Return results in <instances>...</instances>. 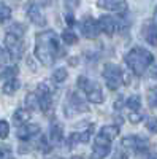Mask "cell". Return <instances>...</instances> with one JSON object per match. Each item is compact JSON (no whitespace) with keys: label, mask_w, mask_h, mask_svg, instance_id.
<instances>
[{"label":"cell","mask_w":157,"mask_h":159,"mask_svg":"<svg viewBox=\"0 0 157 159\" xmlns=\"http://www.w3.org/2000/svg\"><path fill=\"white\" fill-rule=\"evenodd\" d=\"M29 118H30L29 110H25V108H18V110L15 111V115H13V123H15L18 127H21V126L29 124Z\"/></svg>","instance_id":"18"},{"label":"cell","mask_w":157,"mask_h":159,"mask_svg":"<svg viewBox=\"0 0 157 159\" xmlns=\"http://www.w3.org/2000/svg\"><path fill=\"white\" fill-rule=\"evenodd\" d=\"M5 45H7V51L11 59L19 61L24 54V42L22 37H18L15 34H7L5 37Z\"/></svg>","instance_id":"5"},{"label":"cell","mask_w":157,"mask_h":159,"mask_svg":"<svg viewBox=\"0 0 157 159\" xmlns=\"http://www.w3.org/2000/svg\"><path fill=\"white\" fill-rule=\"evenodd\" d=\"M35 96L38 100V105H40V110L46 115H49L51 108H52V94H51V89L48 88V84L41 83L38 84L37 91H35Z\"/></svg>","instance_id":"6"},{"label":"cell","mask_w":157,"mask_h":159,"mask_svg":"<svg viewBox=\"0 0 157 159\" xmlns=\"http://www.w3.org/2000/svg\"><path fill=\"white\" fill-rule=\"evenodd\" d=\"M140 119H141V113H138V111H132V113H130V121H132V123L137 124Z\"/></svg>","instance_id":"32"},{"label":"cell","mask_w":157,"mask_h":159,"mask_svg":"<svg viewBox=\"0 0 157 159\" xmlns=\"http://www.w3.org/2000/svg\"><path fill=\"white\" fill-rule=\"evenodd\" d=\"M10 18H11V8H10L8 5H5V3L0 2V25L5 24Z\"/></svg>","instance_id":"23"},{"label":"cell","mask_w":157,"mask_h":159,"mask_svg":"<svg viewBox=\"0 0 157 159\" xmlns=\"http://www.w3.org/2000/svg\"><path fill=\"white\" fill-rule=\"evenodd\" d=\"M25 13H27L29 19L35 25H41V27H43V25L46 24V19H45L43 13H41L40 7L37 5L35 0H29V2H27V5H25Z\"/></svg>","instance_id":"8"},{"label":"cell","mask_w":157,"mask_h":159,"mask_svg":"<svg viewBox=\"0 0 157 159\" xmlns=\"http://www.w3.org/2000/svg\"><path fill=\"white\" fill-rule=\"evenodd\" d=\"M122 145L125 148H130L137 153H145L148 150V140L143 139V137H138V135H129L122 140Z\"/></svg>","instance_id":"10"},{"label":"cell","mask_w":157,"mask_h":159,"mask_svg":"<svg viewBox=\"0 0 157 159\" xmlns=\"http://www.w3.org/2000/svg\"><path fill=\"white\" fill-rule=\"evenodd\" d=\"M149 75H151L152 78H157V65H154V67L149 70Z\"/></svg>","instance_id":"34"},{"label":"cell","mask_w":157,"mask_h":159,"mask_svg":"<svg viewBox=\"0 0 157 159\" xmlns=\"http://www.w3.org/2000/svg\"><path fill=\"white\" fill-rule=\"evenodd\" d=\"M25 107H27L25 110H40V105H38L35 92H30V94L25 96Z\"/></svg>","instance_id":"21"},{"label":"cell","mask_w":157,"mask_h":159,"mask_svg":"<svg viewBox=\"0 0 157 159\" xmlns=\"http://www.w3.org/2000/svg\"><path fill=\"white\" fill-rule=\"evenodd\" d=\"M19 88H21V83H19V80H18V78H11V80H8V81H5L3 86H2L3 92H5V94H8V96L15 94V92H16Z\"/></svg>","instance_id":"20"},{"label":"cell","mask_w":157,"mask_h":159,"mask_svg":"<svg viewBox=\"0 0 157 159\" xmlns=\"http://www.w3.org/2000/svg\"><path fill=\"white\" fill-rule=\"evenodd\" d=\"M49 140H51V145H59V143L63 142V129H62L60 124H57V123H52L51 124Z\"/></svg>","instance_id":"17"},{"label":"cell","mask_w":157,"mask_h":159,"mask_svg":"<svg viewBox=\"0 0 157 159\" xmlns=\"http://www.w3.org/2000/svg\"><path fill=\"white\" fill-rule=\"evenodd\" d=\"M98 134L103 135L105 139H108L110 142H113L117 135H119V127H117V126H103Z\"/></svg>","instance_id":"19"},{"label":"cell","mask_w":157,"mask_h":159,"mask_svg":"<svg viewBox=\"0 0 157 159\" xmlns=\"http://www.w3.org/2000/svg\"><path fill=\"white\" fill-rule=\"evenodd\" d=\"M72 159H83V156H73Z\"/></svg>","instance_id":"37"},{"label":"cell","mask_w":157,"mask_h":159,"mask_svg":"<svg viewBox=\"0 0 157 159\" xmlns=\"http://www.w3.org/2000/svg\"><path fill=\"white\" fill-rule=\"evenodd\" d=\"M59 52V40L54 30H43L35 35V57L46 67L54 64Z\"/></svg>","instance_id":"1"},{"label":"cell","mask_w":157,"mask_h":159,"mask_svg":"<svg viewBox=\"0 0 157 159\" xmlns=\"http://www.w3.org/2000/svg\"><path fill=\"white\" fill-rule=\"evenodd\" d=\"M111 151V142L103 135H97L94 140V148L90 153V159H105Z\"/></svg>","instance_id":"7"},{"label":"cell","mask_w":157,"mask_h":159,"mask_svg":"<svg viewBox=\"0 0 157 159\" xmlns=\"http://www.w3.org/2000/svg\"><path fill=\"white\" fill-rule=\"evenodd\" d=\"M81 30H83V35L89 40H92V38H97L100 35V25H98V21L95 18H86L81 24Z\"/></svg>","instance_id":"9"},{"label":"cell","mask_w":157,"mask_h":159,"mask_svg":"<svg viewBox=\"0 0 157 159\" xmlns=\"http://www.w3.org/2000/svg\"><path fill=\"white\" fill-rule=\"evenodd\" d=\"M92 134H94V124H90L86 130H83V132H75V134H72V135L68 137L67 143H68L70 148H73L75 145H78V143H87V142L90 140V137H92Z\"/></svg>","instance_id":"11"},{"label":"cell","mask_w":157,"mask_h":159,"mask_svg":"<svg viewBox=\"0 0 157 159\" xmlns=\"http://www.w3.org/2000/svg\"><path fill=\"white\" fill-rule=\"evenodd\" d=\"M67 22H68L70 25H73V24H75V19H73V15H67Z\"/></svg>","instance_id":"35"},{"label":"cell","mask_w":157,"mask_h":159,"mask_svg":"<svg viewBox=\"0 0 157 159\" xmlns=\"http://www.w3.org/2000/svg\"><path fill=\"white\" fill-rule=\"evenodd\" d=\"M62 38H63V42L67 43V45H75L78 42V35L72 30V29H67V30H63L62 34Z\"/></svg>","instance_id":"25"},{"label":"cell","mask_w":157,"mask_h":159,"mask_svg":"<svg viewBox=\"0 0 157 159\" xmlns=\"http://www.w3.org/2000/svg\"><path fill=\"white\" fill-rule=\"evenodd\" d=\"M125 105H127V108H129L130 111H138L140 107H141V99H140V96L129 97L127 102H125Z\"/></svg>","instance_id":"22"},{"label":"cell","mask_w":157,"mask_h":159,"mask_svg":"<svg viewBox=\"0 0 157 159\" xmlns=\"http://www.w3.org/2000/svg\"><path fill=\"white\" fill-rule=\"evenodd\" d=\"M98 25H100V30L105 32L107 35H110V37L117 30V21H116L113 16H108V15L100 16V19H98Z\"/></svg>","instance_id":"14"},{"label":"cell","mask_w":157,"mask_h":159,"mask_svg":"<svg viewBox=\"0 0 157 159\" xmlns=\"http://www.w3.org/2000/svg\"><path fill=\"white\" fill-rule=\"evenodd\" d=\"M0 159H15L13 157V150L8 145H0Z\"/></svg>","instance_id":"28"},{"label":"cell","mask_w":157,"mask_h":159,"mask_svg":"<svg viewBox=\"0 0 157 159\" xmlns=\"http://www.w3.org/2000/svg\"><path fill=\"white\" fill-rule=\"evenodd\" d=\"M148 103L151 108H157V86L149 89L148 92Z\"/></svg>","instance_id":"27"},{"label":"cell","mask_w":157,"mask_h":159,"mask_svg":"<svg viewBox=\"0 0 157 159\" xmlns=\"http://www.w3.org/2000/svg\"><path fill=\"white\" fill-rule=\"evenodd\" d=\"M154 24L157 25V7H155V10H154Z\"/></svg>","instance_id":"36"},{"label":"cell","mask_w":157,"mask_h":159,"mask_svg":"<svg viewBox=\"0 0 157 159\" xmlns=\"http://www.w3.org/2000/svg\"><path fill=\"white\" fill-rule=\"evenodd\" d=\"M146 129L149 132H154V134H157V118L155 116H151L146 119Z\"/></svg>","instance_id":"29"},{"label":"cell","mask_w":157,"mask_h":159,"mask_svg":"<svg viewBox=\"0 0 157 159\" xmlns=\"http://www.w3.org/2000/svg\"><path fill=\"white\" fill-rule=\"evenodd\" d=\"M8 59H10L8 51H7L5 48H2V46H0V67H2V65H5V64L8 62Z\"/></svg>","instance_id":"31"},{"label":"cell","mask_w":157,"mask_h":159,"mask_svg":"<svg viewBox=\"0 0 157 159\" xmlns=\"http://www.w3.org/2000/svg\"><path fill=\"white\" fill-rule=\"evenodd\" d=\"M68 107H72L75 113H84V111H89L87 105L81 100L80 96L75 94V92H70V96H68Z\"/></svg>","instance_id":"16"},{"label":"cell","mask_w":157,"mask_h":159,"mask_svg":"<svg viewBox=\"0 0 157 159\" xmlns=\"http://www.w3.org/2000/svg\"><path fill=\"white\" fill-rule=\"evenodd\" d=\"M97 7L116 13H124L127 10V3L124 0H97Z\"/></svg>","instance_id":"13"},{"label":"cell","mask_w":157,"mask_h":159,"mask_svg":"<svg viewBox=\"0 0 157 159\" xmlns=\"http://www.w3.org/2000/svg\"><path fill=\"white\" fill-rule=\"evenodd\" d=\"M67 76H68V72H67V69H63V67L56 69L54 72H52V80H54L56 83L65 81V78H67Z\"/></svg>","instance_id":"24"},{"label":"cell","mask_w":157,"mask_h":159,"mask_svg":"<svg viewBox=\"0 0 157 159\" xmlns=\"http://www.w3.org/2000/svg\"><path fill=\"white\" fill-rule=\"evenodd\" d=\"M151 159H157V156H152V157H151Z\"/></svg>","instance_id":"38"},{"label":"cell","mask_w":157,"mask_h":159,"mask_svg":"<svg viewBox=\"0 0 157 159\" xmlns=\"http://www.w3.org/2000/svg\"><path fill=\"white\" fill-rule=\"evenodd\" d=\"M124 59H125V64L129 65V69L135 75H143L145 70L152 64L154 56L148 49L141 48V46H135L127 52Z\"/></svg>","instance_id":"2"},{"label":"cell","mask_w":157,"mask_h":159,"mask_svg":"<svg viewBox=\"0 0 157 159\" xmlns=\"http://www.w3.org/2000/svg\"><path fill=\"white\" fill-rule=\"evenodd\" d=\"M16 75H18V67H8V69H5L2 72L0 80L5 83V81H8V80H11V78H16Z\"/></svg>","instance_id":"26"},{"label":"cell","mask_w":157,"mask_h":159,"mask_svg":"<svg viewBox=\"0 0 157 159\" xmlns=\"http://www.w3.org/2000/svg\"><path fill=\"white\" fill-rule=\"evenodd\" d=\"M10 134V126L7 121H3V119H0V139H7Z\"/></svg>","instance_id":"30"},{"label":"cell","mask_w":157,"mask_h":159,"mask_svg":"<svg viewBox=\"0 0 157 159\" xmlns=\"http://www.w3.org/2000/svg\"><path fill=\"white\" fill-rule=\"evenodd\" d=\"M143 37L149 45L157 46V25L154 22H146L143 25Z\"/></svg>","instance_id":"15"},{"label":"cell","mask_w":157,"mask_h":159,"mask_svg":"<svg viewBox=\"0 0 157 159\" xmlns=\"http://www.w3.org/2000/svg\"><path fill=\"white\" fill-rule=\"evenodd\" d=\"M78 86L86 92L87 99L92 103H102L103 102V92L95 81H90L86 76H80L78 78Z\"/></svg>","instance_id":"4"},{"label":"cell","mask_w":157,"mask_h":159,"mask_svg":"<svg viewBox=\"0 0 157 159\" xmlns=\"http://www.w3.org/2000/svg\"><path fill=\"white\" fill-rule=\"evenodd\" d=\"M103 80H105V83H107L108 89L111 91H116V89H119V86L122 84V70L117 67L116 64H105V67H103Z\"/></svg>","instance_id":"3"},{"label":"cell","mask_w":157,"mask_h":159,"mask_svg":"<svg viewBox=\"0 0 157 159\" xmlns=\"http://www.w3.org/2000/svg\"><path fill=\"white\" fill-rule=\"evenodd\" d=\"M40 134V126L38 124H25V126H21L18 127V139L21 142H30L33 137H37Z\"/></svg>","instance_id":"12"},{"label":"cell","mask_w":157,"mask_h":159,"mask_svg":"<svg viewBox=\"0 0 157 159\" xmlns=\"http://www.w3.org/2000/svg\"><path fill=\"white\" fill-rule=\"evenodd\" d=\"M114 159H129V154L124 150H117L114 154Z\"/></svg>","instance_id":"33"}]
</instances>
